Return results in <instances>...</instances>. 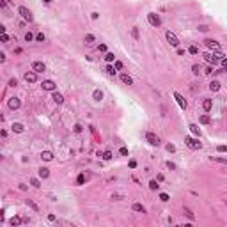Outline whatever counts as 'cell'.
Segmentation results:
<instances>
[{"instance_id":"6da1fadb","label":"cell","mask_w":227,"mask_h":227,"mask_svg":"<svg viewBox=\"0 0 227 227\" xmlns=\"http://www.w3.org/2000/svg\"><path fill=\"white\" fill-rule=\"evenodd\" d=\"M18 14L23 18L25 21H29V23H32L34 21V16H32V11L29 9V7H25V6H20L18 7Z\"/></svg>"},{"instance_id":"7a4b0ae2","label":"cell","mask_w":227,"mask_h":227,"mask_svg":"<svg viewBox=\"0 0 227 227\" xmlns=\"http://www.w3.org/2000/svg\"><path fill=\"white\" fill-rule=\"evenodd\" d=\"M185 144H186L190 149H193V151H197V149L202 147V144L199 142V137H197V139H193V137H185Z\"/></svg>"},{"instance_id":"3957f363","label":"cell","mask_w":227,"mask_h":227,"mask_svg":"<svg viewBox=\"0 0 227 227\" xmlns=\"http://www.w3.org/2000/svg\"><path fill=\"white\" fill-rule=\"evenodd\" d=\"M146 140H147L151 146H156V147L160 146V137H158L156 133H153V131H147V133H146Z\"/></svg>"},{"instance_id":"277c9868","label":"cell","mask_w":227,"mask_h":227,"mask_svg":"<svg viewBox=\"0 0 227 227\" xmlns=\"http://www.w3.org/2000/svg\"><path fill=\"white\" fill-rule=\"evenodd\" d=\"M172 96H174V99L177 101V105H179V108H181V110H186L188 103H186V99H185L183 96H181V94L177 92V90H174V92H172Z\"/></svg>"},{"instance_id":"5b68a950","label":"cell","mask_w":227,"mask_h":227,"mask_svg":"<svg viewBox=\"0 0 227 227\" xmlns=\"http://www.w3.org/2000/svg\"><path fill=\"white\" fill-rule=\"evenodd\" d=\"M147 21H149V25H153V27H160L162 25V20H160V16H158L156 13H149L147 14Z\"/></svg>"},{"instance_id":"8992f818","label":"cell","mask_w":227,"mask_h":227,"mask_svg":"<svg viewBox=\"0 0 227 227\" xmlns=\"http://www.w3.org/2000/svg\"><path fill=\"white\" fill-rule=\"evenodd\" d=\"M165 37H167V41L170 43V46H174V48H177V46H179V39H177V36H176L174 32L167 30V32H165Z\"/></svg>"},{"instance_id":"52a82bcc","label":"cell","mask_w":227,"mask_h":227,"mask_svg":"<svg viewBox=\"0 0 227 227\" xmlns=\"http://www.w3.org/2000/svg\"><path fill=\"white\" fill-rule=\"evenodd\" d=\"M204 44L209 48V50H213V52H220L222 50V46H220V43L218 41H215V39H206L204 41Z\"/></svg>"},{"instance_id":"ba28073f","label":"cell","mask_w":227,"mask_h":227,"mask_svg":"<svg viewBox=\"0 0 227 227\" xmlns=\"http://www.w3.org/2000/svg\"><path fill=\"white\" fill-rule=\"evenodd\" d=\"M32 69H34L36 73H44V71H46V64L41 62V60H34V62H32Z\"/></svg>"},{"instance_id":"9c48e42d","label":"cell","mask_w":227,"mask_h":227,"mask_svg":"<svg viewBox=\"0 0 227 227\" xmlns=\"http://www.w3.org/2000/svg\"><path fill=\"white\" fill-rule=\"evenodd\" d=\"M41 87H43V90H52V92H53V90L57 89V83L53 80H43Z\"/></svg>"},{"instance_id":"30bf717a","label":"cell","mask_w":227,"mask_h":227,"mask_svg":"<svg viewBox=\"0 0 227 227\" xmlns=\"http://www.w3.org/2000/svg\"><path fill=\"white\" fill-rule=\"evenodd\" d=\"M23 78H25V82L27 83H36L37 82V73L32 69V71H27L25 75H23Z\"/></svg>"},{"instance_id":"8fae6325","label":"cell","mask_w":227,"mask_h":227,"mask_svg":"<svg viewBox=\"0 0 227 227\" xmlns=\"http://www.w3.org/2000/svg\"><path fill=\"white\" fill-rule=\"evenodd\" d=\"M7 106H9L11 110H18V108L21 106V101H20V98H9V101H7Z\"/></svg>"},{"instance_id":"7c38bea8","label":"cell","mask_w":227,"mask_h":227,"mask_svg":"<svg viewBox=\"0 0 227 227\" xmlns=\"http://www.w3.org/2000/svg\"><path fill=\"white\" fill-rule=\"evenodd\" d=\"M52 99H53L57 105H62V103H64V96H62L60 92H57V90H53V92H52Z\"/></svg>"},{"instance_id":"4fadbf2b","label":"cell","mask_w":227,"mask_h":227,"mask_svg":"<svg viewBox=\"0 0 227 227\" xmlns=\"http://www.w3.org/2000/svg\"><path fill=\"white\" fill-rule=\"evenodd\" d=\"M41 160L43 162H52L53 160V153L52 151H43L41 153Z\"/></svg>"},{"instance_id":"5bb4252c","label":"cell","mask_w":227,"mask_h":227,"mask_svg":"<svg viewBox=\"0 0 227 227\" xmlns=\"http://www.w3.org/2000/svg\"><path fill=\"white\" fill-rule=\"evenodd\" d=\"M131 209H133V211H137V213H142V215L146 213V208L142 206L140 202H133V204H131Z\"/></svg>"},{"instance_id":"9a60e30c","label":"cell","mask_w":227,"mask_h":227,"mask_svg":"<svg viewBox=\"0 0 227 227\" xmlns=\"http://www.w3.org/2000/svg\"><path fill=\"white\" fill-rule=\"evenodd\" d=\"M11 130L14 131V133H23V130H25V126L21 124V123H13L11 124Z\"/></svg>"},{"instance_id":"2e32d148","label":"cell","mask_w":227,"mask_h":227,"mask_svg":"<svg viewBox=\"0 0 227 227\" xmlns=\"http://www.w3.org/2000/svg\"><path fill=\"white\" fill-rule=\"evenodd\" d=\"M37 174H39V177H41V179H46V177L50 176V169H46V167H39Z\"/></svg>"},{"instance_id":"e0dca14e","label":"cell","mask_w":227,"mask_h":227,"mask_svg":"<svg viewBox=\"0 0 227 227\" xmlns=\"http://www.w3.org/2000/svg\"><path fill=\"white\" fill-rule=\"evenodd\" d=\"M209 162H215V163L227 165V158H222V156H209Z\"/></svg>"},{"instance_id":"ac0fdd59","label":"cell","mask_w":227,"mask_h":227,"mask_svg":"<svg viewBox=\"0 0 227 227\" xmlns=\"http://www.w3.org/2000/svg\"><path fill=\"white\" fill-rule=\"evenodd\" d=\"M204 59H206V62H209V64H216L218 62V59L215 57V53H204Z\"/></svg>"},{"instance_id":"d6986e66","label":"cell","mask_w":227,"mask_h":227,"mask_svg":"<svg viewBox=\"0 0 227 227\" xmlns=\"http://www.w3.org/2000/svg\"><path fill=\"white\" fill-rule=\"evenodd\" d=\"M121 82L126 83V85H133V78H131L128 73H123V75H121Z\"/></svg>"},{"instance_id":"ffe728a7","label":"cell","mask_w":227,"mask_h":227,"mask_svg":"<svg viewBox=\"0 0 227 227\" xmlns=\"http://www.w3.org/2000/svg\"><path fill=\"white\" fill-rule=\"evenodd\" d=\"M21 223H23V218H21V216H13V218L9 220V225H13V227L21 225Z\"/></svg>"},{"instance_id":"44dd1931","label":"cell","mask_w":227,"mask_h":227,"mask_svg":"<svg viewBox=\"0 0 227 227\" xmlns=\"http://www.w3.org/2000/svg\"><path fill=\"white\" fill-rule=\"evenodd\" d=\"M209 90H211V92H216V90H220V82H218V80H213V82L209 83Z\"/></svg>"},{"instance_id":"7402d4cb","label":"cell","mask_w":227,"mask_h":227,"mask_svg":"<svg viewBox=\"0 0 227 227\" xmlns=\"http://www.w3.org/2000/svg\"><path fill=\"white\" fill-rule=\"evenodd\" d=\"M202 108L206 110V112H209V110L213 108V101H211V99H204V101H202Z\"/></svg>"},{"instance_id":"603a6c76","label":"cell","mask_w":227,"mask_h":227,"mask_svg":"<svg viewBox=\"0 0 227 227\" xmlns=\"http://www.w3.org/2000/svg\"><path fill=\"white\" fill-rule=\"evenodd\" d=\"M188 128H190V131H192V133L195 135V137H200V128H199L197 124H190Z\"/></svg>"},{"instance_id":"cb8c5ba5","label":"cell","mask_w":227,"mask_h":227,"mask_svg":"<svg viewBox=\"0 0 227 227\" xmlns=\"http://www.w3.org/2000/svg\"><path fill=\"white\" fill-rule=\"evenodd\" d=\"M105 71H106V75H110V76H114V75H116V73H117V69H116V66H110V64H108V66L105 67Z\"/></svg>"},{"instance_id":"d4e9b609","label":"cell","mask_w":227,"mask_h":227,"mask_svg":"<svg viewBox=\"0 0 227 227\" xmlns=\"http://www.w3.org/2000/svg\"><path fill=\"white\" fill-rule=\"evenodd\" d=\"M158 188H160V185H158V179H151L149 181V190H158Z\"/></svg>"},{"instance_id":"484cf974","label":"cell","mask_w":227,"mask_h":227,"mask_svg":"<svg viewBox=\"0 0 227 227\" xmlns=\"http://www.w3.org/2000/svg\"><path fill=\"white\" fill-rule=\"evenodd\" d=\"M92 98H94L96 101H101V99H103V92H101L99 89H96L94 92H92Z\"/></svg>"},{"instance_id":"4316f807","label":"cell","mask_w":227,"mask_h":227,"mask_svg":"<svg viewBox=\"0 0 227 227\" xmlns=\"http://www.w3.org/2000/svg\"><path fill=\"white\" fill-rule=\"evenodd\" d=\"M83 41H85V44H92V43L96 41V37H94L92 34H87V36L83 37Z\"/></svg>"},{"instance_id":"83f0119b","label":"cell","mask_w":227,"mask_h":227,"mask_svg":"<svg viewBox=\"0 0 227 227\" xmlns=\"http://www.w3.org/2000/svg\"><path fill=\"white\" fill-rule=\"evenodd\" d=\"M105 60L110 64V62H116V55H114V53H110V52H106L105 53Z\"/></svg>"},{"instance_id":"f1b7e54d","label":"cell","mask_w":227,"mask_h":227,"mask_svg":"<svg viewBox=\"0 0 227 227\" xmlns=\"http://www.w3.org/2000/svg\"><path fill=\"white\" fill-rule=\"evenodd\" d=\"M131 37H133L135 41H139V37H140V34H139V27H133V29H131Z\"/></svg>"},{"instance_id":"f546056e","label":"cell","mask_w":227,"mask_h":227,"mask_svg":"<svg viewBox=\"0 0 227 227\" xmlns=\"http://www.w3.org/2000/svg\"><path fill=\"white\" fill-rule=\"evenodd\" d=\"M200 71H202V67H200L199 64H193V66H192V73H193V75H197V76H199V75H200Z\"/></svg>"},{"instance_id":"4dcf8cb0","label":"cell","mask_w":227,"mask_h":227,"mask_svg":"<svg viewBox=\"0 0 227 227\" xmlns=\"http://www.w3.org/2000/svg\"><path fill=\"white\" fill-rule=\"evenodd\" d=\"M30 185H32L34 188H41V181H39L37 177H32V179H30Z\"/></svg>"},{"instance_id":"1f68e13d","label":"cell","mask_w":227,"mask_h":227,"mask_svg":"<svg viewBox=\"0 0 227 227\" xmlns=\"http://www.w3.org/2000/svg\"><path fill=\"white\" fill-rule=\"evenodd\" d=\"M44 39H46V36H44L43 32H37V34H36V41H37V43H44Z\"/></svg>"},{"instance_id":"d6a6232c","label":"cell","mask_w":227,"mask_h":227,"mask_svg":"<svg viewBox=\"0 0 227 227\" xmlns=\"http://www.w3.org/2000/svg\"><path fill=\"white\" fill-rule=\"evenodd\" d=\"M25 204H27V206H30L34 211H39V208H37V204H36V202H32V200H29V199H27V200H25Z\"/></svg>"},{"instance_id":"836d02e7","label":"cell","mask_w":227,"mask_h":227,"mask_svg":"<svg viewBox=\"0 0 227 227\" xmlns=\"http://www.w3.org/2000/svg\"><path fill=\"white\" fill-rule=\"evenodd\" d=\"M183 213H185V215H186V216H188V218H190V220H192V222H193V220H195V215H193V213H192V211H190V209H188V208H185V209H183Z\"/></svg>"},{"instance_id":"e575fe53","label":"cell","mask_w":227,"mask_h":227,"mask_svg":"<svg viewBox=\"0 0 227 227\" xmlns=\"http://www.w3.org/2000/svg\"><path fill=\"white\" fill-rule=\"evenodd\" d=\"M209 123H211L209 116H200V124H209Z\"/></svg>"},{"instance_id":"d590c367","label":"cell","mask_w":227,"mask_h":227,"mask_svg":"<svg viewBox=\"0 0 227 227\" xmlns=\"http://www.w3.org/2000/svg\"><path fill=\"white\" fill-rule=\"evenodd\" d=\"M112 156H114V154H112V151H105L101 158H103V160H106V162H108V160H112Z\"/></svg>"},{"instance_id":"8d00e7d4","label":"cell","mask_w":227,"mask_h":227,"mask_svg":"<svg viewBox=\"0 0 227 227\" xmlns=\"http://www.w3.org/2000/svg\"><path fill=\"white\" fill-rule=\"evenodd\" d=\"M34 39H36V36H34L32 32H27V34H25V41H27V43H30V41H34Z\"/></svg>"},{"instance_id":"74e56055","label":"cell","mask_w":227,"mask_h":227,"mask_svg":"<svg viewBox=\"0 0 227 227\" xmlns=\"http://www.w3.org/2000/svg\"><path fill=\"white\" fill-rule=\"evenodd\" d=\"M73 131H75V133H82V131H83V126H82L80 123H76L75 128H73Z\"/></svg>"},{"instance_id":"f35d334b","label":"cell","mask_w":227,"mask_h":227,"mask_svg":"<svg viewBox=\"0 0 227 227\" xmlns=\"http://www.w3.org/2000/svg\"><path fill=\"white\" fill-rule=\"evenodd\" d=\"M188 53H190V55H197V53H199V48H197V46H190V48H188Z\"/></svg>"},{"instance_id":"ab89813d","label":"cell","mask_w":227,"mask_h":227,"mask_svg":"<svg viewBox=\"0 0 227 227\" xmlns=\"http://www.w3.org/2000/svg\"><path fill=\"white\" fill-rule=\"evenodd\" d=\"M83 181H85V176H83V174H80V176L76 177V185H83Z\"/></svg>"},{"instance_id":"60d3db41","label":"cell","mask_w":227,"mask_h":227,"mask_svg":"<svg viewBox=\"0 0 227 227\" xmlns=\"http://www.w3.org/2000/svg\"><path fill=\"white\" fill-rule=\"evenodd\" d=\"M114 66H116V69H117V71H121L123 67H124V66H123V62H119V60H116V62H114Z\"/></svg>"},{"instance_id":"b9f144b4","label":"cell","mask_w":227,"mask_h":227,"mask_svg":"<svg viewBox=\"0 0 227 227\" xmlns=\"http://www.w3.org/2000/svg\"><path fill=\"white\" fill-rule=\"evenodd\" d=\"M213 53H215V57H216L218 60H222V59H225V55L222 53V50H220V52H213Z\"/></svg>"},{"instance_id":"7bdbcfd3","label":"cell","mask_w":227,"mask_h":227,"mask_svg":"<svg viewBox=\"0 0 227 227\" xmlns=\"http://www.w3.org/2000/svg\"><path fill=\"white\" fill-rule=\"evenodd\" d=\"M165 147H167V151H169V153H174V151H176V146H174V144H167Z\"/></svg>"},{"instance_id":"ee69618b","label":"cell","mask_w":227,"mask_h":227,"mask_svg":"<svg viewBox=\"0 0 227 227\" xmlns=\"http://www.w3.org/2000/svg\"><path fill=\"white\" fill-rule=\"evenodd\" d=\"M160 199H162L163 202H169V200H170V197H169L167 193H160Z\"/></svg>"},{"instance_id":"f6af8a7d","label":"cell","mask_w":227,"mask_h":227,"mask_svg":"<svg viewBox=\"0 0 227 227\" xmlns=\"http://www.w3.org/2000/svg\"><path fill=\"white\" fill-rule=\"evenodd\" d=\"M16 85H18V80H16V78H11V80H9V87H16Z\"/></svg>"},{"instance_id":"bcb514c9","label":"cell","mask_w":227,"mask_h":227,"mask_svg":"<svg viewBox=\"0 0 227 227\" xmlns=\"http://www.w3.org/2000/svg\"><path fill=\"white\" fill-rule=\"evenodd\" d=\"M216 151H218V153H227V146H218Z\"/></svg>"},{"instance_id":"7dc6e473","label":"cell","mask_w":227,"mask_h":227,"mask_svg":"<svg viewBox=\"0 0 227 227\" xmlns=\"http://www.w3.org/2000/svg\"><path fill=\"white\" fill-rule=\"evenodd\" d=\"M98 50H99L101 53H106V44H99V46H98Z\"/></svg>"},{"instance_id":"c3c4849f","label":"cell","mask_w":227,"mask_h":227,"mask_svg":"<svg viewBox=\"0 0 227 227\" xmlns=\"http://www.w3.org/2000/svg\"><path fill=\"white\" fill-rule=\"evenodd\" d=\"M112 199H114V200H121L123 195H121V193H112Z\"/></svg>"},{"instance_id":"681fc988","label":"cell","mask_w":227,"mask_h":227,"mask_svg":"<svg viewBox=\"0 0 227 227\" xmlns=\"http://www.w3.org/2000/svg\"><path fill=\"white\" fill-rule=\"evenodd\" d=\"M0 41H2V43H7V41H9V36H7V34H2V36H0Z\"/></svg>"},{"instance_id":"f907efd6","label":"cell","mask_w":227,"mask_h":227,"mask_svg":"<svg viewBox=\"0 0 227 227\" xmlns=\"http://www.w3.org/2000/svg\"><path fill=\"white\" fill-rule=\"evenodd\" d=\"M119 153H121L123 156H128V149H126V147H121V149H119Z\"/></svg>"},{"instance_id":"816d5d0a","label":"cell","mask_w":227,"mask_h":227,"mask_svg":"<svg viewBox=\"0 0 227 227\" xmlns=\"http://www.w3.org/2000/svg\"><path fill=\"white\" fill-rule=\"evenodd\" d=\"M167 167H169L170 170H174V169H176V163H172V162H167Z\"/></svg>"},{"instance_id":"f5cc1de1","label":"cell","mask_w":227,"mask_h":227,"mask_svg":"<svg viewBox=\"0 0 227 227\" xmlns=\"http://www.w3.org/2000/svg\"><path fill=\"white\" fill-rule=\"evenodd\" d=\"M206 75H211L213 73V66H209V67H206V71H204Z\"/></svg>"},{"instance_id":"db71d44e","label":"cell","mask_w":227,"mask_h":227,"mask_svg":"<svg viewBox=\"0 0 227 227\" xmlns=\"http://www.w3.org/2000/svg\"><path fill=\"white\" fill-rule=\"evenodd\" d=\"M18 188H20L21 192H25V190H27V185H23V183H20V185H18Z\"/></svg>"},{"instance_id":"11a10c76","label":"cell","mask_w":227,"mask_h":227,"mask_svg":"<svg viewBox=\"0 0 227 227\" xmlns=\"http://www.w3.org/2000/svg\"><path fill=\"white\" fill-rule=\"evenodd\" d=\"M199 30H200V32H206V30H208V25H199Z\"/></svg>"},{"instance_id":"9f6ffc18","label":"cell","mask_w":227,"mask_h":227,"mask_svg":"<svg viewBox=\"0 0 227 227\" xmlns=\"http://www.w3.org/2000/svg\"><path fill=\"white\" fill-rule=\"evenodd\" d=\"M90 18H92V20H98V18H99V13H90Z\"/></svg>"},{"instance_id":"6f0895ef","label":"cell","mask_w":227,"mask_h":227,"mask_svg":"<svg viewBox=\"0 0 227 227\" xmlns=\"http://www.w3.org/2000/svg\"><path fill=\"white\" fill-rule=\"evenodd\" d=\"M135 167H137V162H135V160H130V169H135Z\"/></svg>"},{"instance_id":"680465c9","label":"cell","mask_w":227,"mask_h":227,"mask_svg":"<svg viewBox=\"0 0 227 227\" xmlns=\"http://www.w3.org/2000/svg\"><path fill=\"white\" fill-rule=\"evenodd\" d=\"M220 62H222V66H223V69H227V57H225V59H222Z\"/></svg>"},{"instance_id":"91938a15","label":"cell","mask_w":227,"mask_h":227,"mask_svg":"<svg viewBox=\"0 0 227 227\" xmlns=\"http://www.w3.org/2000/svg\"><path fill=\"white\" fill-rule=\"evenodd\" d=\"M48 222H55V215H48Z\"/></svg>"},{"instance_id":"94428289","label":"cell","mask_w":227,"mask_h":227,"mask_svg":"<svg viewBox=\"0 0 227 227\" xmlns=\"http://www.w3.org/2000/svg\"><path fill=\"white\" fill-rule=\"evenodd\" d=\"M43 2H46V4H48V2H52V0H43Z\"/></svg>"},{"instance_id":"6125c7cd","label":"cell","mask_w":227,"mask_h":227,"mask_svg":"<svg viewBox=\"0 0 227 227\" xmlns=\"http://www.w3.org/2000/svg\"><path fill=\"white\" fill-rule=\"evenodd\" d=\"M4 2H11V0H4Z\"/></svg>"},{"instance_id":"be15d7a7","label":"cell","mask_w":227,"mask_h":227,"mask_svg":"<svg viewBox=\"0 0 227 227\" xmlns=\"http://www.w3.org/2000/svg\"><path fill=\"white\" fill-rule=\"evenodd\" d=\"M225 206H227V199H225Z\"/></svg>"}]
</instances>
